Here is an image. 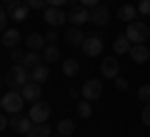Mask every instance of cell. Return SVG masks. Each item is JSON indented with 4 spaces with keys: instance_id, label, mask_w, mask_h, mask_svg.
I'll use <instances>...</instances> for the list:
<instances>
[{
    "instance_id": "1",
    "label": "cell",
    "mask_w": 150,
    "mask_h": 137,
    "mask_svg": "<svg viewBox=\"0 0 150 137\" xmlns=\"http://www.w3.org/2000/svg\"><path fill=\"white\" fill-rule=\"evenodd\" d=\"M25 82H30V70L25 65H13L8 70V75H5V85L10 90H20Z\"/></svg>"
},
{
    "instance_id": "2",
    "label": "cell",
    "mask_w": 150,
    "mask_h": 137,
    "mask_svg": "<svg viewBox=\"0 0 150 137\" xmlns=\"http://www.w3.org/2000/svg\"><path fill=\"white\" fill-rule=\"evenodd\" d=\"M125 37H128L130 42H145L150 37V27L145 25V22H140V20H133V22H128V27H125Z\"/></svg>"
},
{
    "instance_id": "3",
    "label": "cell",
    "mask_w": 150,
    "mask_h": 137,
    "mask_svg": "<svg viewBox=\"0 0 150 137\" xmlns=\"http://www.w3.org/2000/svg\"><path fill=\"white\" fill-rule=\"evenodd\" d=\"M23 107H25V97H23L20 90H10V92H5V97H3V110H5V112L18 115Z\"/></svg>"
},
{
    "instance_id": "4",
    "label": "cell",
    "mask_w": 150,
    "mask_h": 137,
    "mask_svg": "<svg viewBox=\"0 0 150 137\" xmlns=\"http://www.w3.org/2000/svg\"><path fill=\"white\" fill-rule=\"evenodd\" d=\"M28 115H30V120L35 122V125H40V122H45L50 117V105L43 102V100H35L30 105V112H28Z\"/></svg>"
},
{
    "instance_id": "5",
    "label": "cell",
    "mask_w": 150,
    "mask_h": 137,
    "mask_svg": "<svg viewBox=\"0 0 150 137\" xmlns=\"http://www.w3.org/2000/svg\"><path fill=\"white\" fill-rule=\"evenodd\" d=\"M100 75L105 80H115L120 75V63H118V58L115 55H110V58H105L100 63Z\"/></svg>"
},
{
    "instance_id": "6",
    "label": "cell",
    "mask_w": 150,
    "mask_h": 137,
    "mask_svg": "<svg viewBox=\"0 0 150 137\" xmlns=\"http://www.w3.org/2000/svg\"><path fill=\"white\" fill-rule=\"evenodd\" d=\"M68 22H73L75 27L90 22V8H85V5H73V10L68 13Z\"/></svg>"
},
{
    "instance_id": "7",
    "label": "cell",
    "mask_w": 150,
    "mask_h": 137,
    "mask_svg": "<svg viewBox=\"0 0 150 137\" xmlns=\"http://www.w3.org/2000/svg\"><path fill=\"white\" fill-rule=\"evenodd\" d=\"M5 10H8V15H10L13 22H23V20H28V13H30V8H28L23 0H15V3H10V5L5 8Z\"/></svg>"
},
{
    "instance_id": "8",
    "label": "cell",
    "mask_w": 150,
    "mask_h": 137,
    "mask_svg": "<svg viewBox=\"0 0 150 137\" xmlns=\"http://www.w3.org/2000/svg\"><path fill=\"white\" fill-rule=\"evenodd\" d=\"M83 100H98V97L103 95V80H85V85H83Z\"/></svg>"
},
{
    "instance_id": "9",
    "label": "cell",
    "mask_w": 150,
    "mask_h": 137,
    "mask_svg": "<svg viewBox=\"0 0 150 137\" xmlns=\"http://www.w3.org/2000/svg\"><path fill=\"white\" fill-rule=\"evenodd\" d=\"M80 48H83V53H85L88 58H98V55L103 53V40L98 35H88L85 40H83Z\"/></svg>"
},
{
    "instance_id": "10",
    "label": "cell",
    "mask_w": 150,
    "mask_h": 137,
    "mask_svg": "<svg viewBox=\"0 0 150 137\" xmlns=\"http://www.w3.org/2000/svg\"><path fill=\"white\" fill-rule=\"evenodd\" d=\"M65 20H68V15H65V10L63 8H45V22L48 25H53V27H60V25H65Z\"/></svg>"
},
{
    "instance_id": "11",
    "label": "cell",
    "mask_w": 150,
    "mask_h": 137,
    "mask_svg": "<svg viewBox=\"0 0 150 137\" xmlns=\"http://www.w3.org/2000/svg\"><path fill=\"white\" fill-rule=\"evenodd\" d=\"M10 127L15 132H20V135H28V132L33 130V127H35V122L30 120V115L28 117H23L20 112H18V115H13V120H10Z\"/></svg>"
},
{
    "instance_id": "12",
    "label": "cell",
    "mask_w": 150,
    "mask_h": 137,
    "mask_svg": "<svg viewBox=\"0 0 150 137\" xmlns=\"http://www.w3.org/2000/svg\"><path fill=\"white\" fill-rule=\"evenodd\" d=\"M90 22L95 27H105L108 22H110V13H108V8H103V5L90 8Z\"/></svg>"
},
{
    "instance_id": "13",
    "label": "cell",
    "mask_w": 150,
    "mask_h": 137,
    "mask_svg": "<svg viewBox=\"0 0 150 137\" xmlns=\"http://www.w3.org/2000/svg\"><path fill=\"white\" fill-rule=\"evenodd\" d=\"M20 92H23V97H25V102H35V100H40V92H43V87H40V82H25L20 87Z\"/></svg>"
},
{
    "instance_id": "14",
    "label": "cell",
    "mask_w": 150,
    "mask_h": 137,
    "mask_svg": "<svg viewBox=\"0 0 150 137\" xmlns=\"http://www.w3.org/2000/svg\"><path fill=\"white\" fill-rule=\"evenodd\" d=\"M128 55L135 60V63H148V60H150V50H148V45H145V42H135L133 48H130Z\"/></svg>"
},
{
    "instance_id": "15",
    "label": "cell",
    "mask_w": 150,
    "mask_h": 137,
    "mask_svg": "<svg viewBox=\"0 0 150 137\" xmlns=\"http://www.w3.org/2000/svg\"><path fill=\"white\" fill-rule=\"evenodd\" d=\"M45 37L40 35V32H30V35L25 37V48L28 50H33V53H40V50H45Z\"/></svg>"
},
{
    "instance_id": "16",
    "label": "cell",
    "mask_w": 150,
    "mask_h": 137,
    "mask_svg": "<svg viewBox=\"0 0 150 137\" xmlns=\"http://www.w3.org/2000/svg\"><path fill=\"white\" fill-rule=\"evenodd\" d=\"M23 37H20V30H18V27H8L5 32H3V37H0V42H3V45H5V48H18V42H20Z\"/></svg>"
},
{
    "instance_id": "17",
    "label": "cell",
    "mask_w": 150,
    "mask_h": 137,
    "mask_svg": "<svg viewBox=\"0 0 150 137\" xmlns=\"http://www.w3.org/2000/svg\"><path fill=\"white\" fill-rule=\"evenodd\" d=\"M30 80H33V82H40V85H43L45 82V80H50V70H48V63H40V65H35V67H33L30 70Z\"/></svg>"
},
{
    "instance_id": "18",
    "label": "cell",
    "mask_w": 150,
    "mask_h": 137,
    "mask_svg": "<svg viewBox=\"0 0 150 137\" xmlns=\"http://www.w3.org/2000/svg\"><path fill=\"white\" fill-rule=\"evenodd\" d=\"M130 48H133V42L125 37V32H123V35H118V37H115V42H112V50H115V55H125V53H130Z\"/></svg>"
},
{
    "instance_id": "19",
    "label": "cell",
    "mask_w": 150,
    "mask_h": 137,
    "mask_svg": "<svg viewBox=\"0 0 150 137\" xmlns=\"http://www.w3.org/2000/svg\"><path fill=\"white\" fill-rule=\"evenodd\" d=\"M65 40H68V45H73V48H80V45H83V40H85V35H83V32L73 25L68 32H65Z\"/></svg>"
},
{
    "instance_id": "20",
    "label": "cell",
    "mask_w": 150,
    "mask_h": 137,
    "mask_svg": "<svg viewBox=\"0 0 150 137\" xmlns=\"http://www.w3.org/2000/svg\"><path fill=\"white\" fill-rule=\"evenodd\" d=\"M78 72H80V63L73 60V58H65L63 60V75L65 77H75Z\"/></svg>"
},
{
    "instance_id": "21",
    "label": "cell",
    "mask_w": 150,
    "mask_h": 137,
    "mask_svg": "<svg viewBox=\"0 0 150 137\" xmlns=\"http://www.w3.org/2000/svg\"><path fill=\"white\" fill-rule=\"evenodd\" d=\"M118 18H120V20L133 22L135 18H138V8H135V5H128V3H125V5H120V8H118Z\"/></svg>"
},
{
    "instance_id": "22",
    "label": "cell",
    "mask_w": 150,
    "mask_h": 137,
    "mask_svg": "<svg viewBox=\"0 0 150 137\" xmlns=\"http://www.w3.org/2000/svg\"><path fill=\"white\" fill-rule=\"evenodd\" d=\"M73 130H75V122L65 117V120L58 122V127H55V135H60V137H70V135H73Z\"/></svg>"
},
{
    "instance_id": "23",
    "label": "cell",
    "mask_w": 150,
    "mask_h": 137,
    "mask_svg": "<svg viewBox=\"0 0 150 137\" xmlns=\"http://www.w3.org/2000/svg\"><path fill=\"white\" fill-rule=\"evenodd\" d=\"M43 60L45 63H58L60 60V50H58V45H45V50H43Z\"/></svg>"
},
{
    "instance_id": "24",
    "label": "cell",
    "mask_w": 150,
    "mask_h": 137,
    "mask_svg": "<svg viewBox=\"0 0 150 137\" xmlns=\"http://www.w3.org/2000/svg\"><path fill=\"white\" fill-rule=\"evenodd\" d=\"M40 63H43V55H40V53H33V50H28V53H25V60H23V65H25L28 70H33L35 65H40Z\"/></svg>"
},
{
    "instance_id": "25",
    "label": "cell",
    "mask_w": 150,
    "mask_h": 137,
    "mask_svg": "<svg viewBox=\"0 0 150 137\" xmlns=\"http://www.w3.org/2000/svg\"><path fill=\"white\" fill-rule=\"evenodd\" d=\"M78 115H80L83 120H88V117L93 115V107H90V100H78Z\"/></svg>"
},
{
    "instance_id": "26",
    "label": "cell",
    "mask_w": 150,
    "mask_h": 137,
    "mask_svg": "<svg viewBox=\"0 0 150 137\" xmlns=\"http://www.w3.org/2000/svg\"><path fill=\"white\" fill-rule=\"evenodd\" d=\"M33 130H35L40 137H53V130H50V125H48V122H40V125H35Z\"/></svg>"
},
{
    "instance_id": "27",
    "label": "cell",
    "mask_w": 150,
    "mask_h": 137,
    "mask_svg": "<svg viewBox=\"0 0 150 137\" xmlns=\"http://www.w3.org/2000/svg\"><path fill=\"white\" fill-rule=\"evenodd\" d=\"M10 60L15 65H23V60H25V50H18V48H13L10 50Z\"/></svg>"
},
{
    "instance_id": "28",
    "label": "cell",
    "mask_w": 150,
    "mask_h": 137,
    "mask_svg": "<svg viewBox=\"0 0 150 137\" xmlns=\"http://www.w3.org/2000/svg\"><path fill=\"white\" fill-rule=\"evenodd\" d=\"M138 97L143 100V105H148V102H150V85H140V90H138Z\"/></svg>"
},
{
    "instance_id": "29",
    "label": "cell",
    "mask_w": 150,
    "mask_h": 137,
    "mask_svg": "<svg viewBox=\"0 0 150 137\" xmlns=\"http://www.w3.org/2000/svg\"><path fill=\"white\" fill-rule=\"evenodd\" d=\"M23 3H25L30 10H45V5H48L45 0H23Z\"/></svg>"
},
{
    "instance_id": "30",
    "label": "cell",
    "mask_w": 150,
    "mask_h": 137,
    "mask_svg": "<svg viewBox=\"0 0 150 137\" xmlns=\"http://www.w3.org/2000/svg\"><path fill=\"white\" fill-rule=\"evenodd\" d=\"M8 20H10V15H8V10H5V8H0V32H5L8 30Z\"/></svg>"
},
{
    "instance_id": "31",
    "label": "cell",
    "mask_w": 150,
    "mask_h": 137,
    "mask_svg": "<svg viewBox=\"0 0 150 137\" xmlns=\"http://www.w3.org/2000/svg\"><path fill=\"white\" fill-rule=\"evenodd\" d=\"M138 13L150 15V0H140V3H138Z\"/></svg>"
},
{
    "instance_id": "32",
    "label": "cell",
    "mask_w": 150,
    "mask_h": 137,
    "mask_svg": "<svg viewBox=\"0 0 150 137\" xmlns=\"http://www.w3.org/2000/svg\"><path fill=\"white\" fill-rule=\"evenodd\" d=\"M45 40H48V42H50V45H55V42H58V40H60V35H58V30H50V32H48V35H45Z\"/></svg>"
},
{
    "instance_id": "33",
    "label": "cell",
    "mask_w": 150,
    "mask_h": 137,
    "mask_svg": "<svg viewBox=\"0 0 150 137\" xmlns=\"http://www.w3.org/2000/svg\"><path fill=\"white\" fill-rule=\"evenodd\" d=\"M140 117H143V122H145V125L150 127V102H148V105L143 107V115H140Z\"/></svg>"
},
{
    "instance_id": "34",
    "label": "cell",
    "mask_w": 150,
    "mask_h": 137,
    "mask_svg": "<svg viewBox=\"0 0 150 137\" xmlns=\"http://www.w3.org/2000/svg\"><path fill=\"white\" fill-rule=\"evenodd\" d=\"M115 87H118V90H128V80L118 75V77H115Z\"/></svg>"
},
{
    "instance_id": "35",
    "label": "cell",
    "mask_w": 150,
    "mask_h": 137,
    "mask_svg": "<svg viewBox=\"0 0 150 137\" xmlns=\"http://www.w3.org/2000/svg\"><path fill=\"white\" fill-rule=\"evenodd\" d=\"M48 5H53V8H63L65 3H70V0H45Z\"/></svg>"
},
{
    "instance_id": "36",
    "label": "cell",
    "mask_w": 150,
    "mask_h": 137,
    "mask_svg": "<svg viewBox=\"0 0 150 137\" xmlns=\"http://www.w3.org/2000/svg\"><path fill=\"white\" fill-rule=\"evenodd\" d=\"M80 5H85V8H95V5H100V0H80Z\"/></svg>"
},
{
    "instance_id": "37",
    "label": "cell",
    "mask_w": 150,
    "mask_h": 137,
    "mask_svg": "<svg viewBox=\"0 0 150 137\" xmlns=\"http://www.w3.org/2000/svg\"><path fill=\"white\" fill-rule=\"evenodd\" d=\"M5 125H10V120H5V115H3V112H0V132L5 130Z\"/></svg>"
},
{
    "instance_id": "38",
    "label": "cell",
    "mask_w": 150,
    "mask_h": 137,
    "mask_svg": "<svg viewBox=\"0 0 150 137\" xmlns=\"http://www.w3.org/2000/svg\"><path fill=\"white\" fill-rule=\"evenodd\" d=\"M68 95H70V97H73V100H75V97H83V92H80V90H78V87H73V90H70V92H68Z\"/></svg>"
},
{
    "instance_id": "39",
    "label": "cell",
    "mask_w": 150,
    "mask_h": 137,
    "mask_svg": "<svg viewBox=\"0 0 150 137\" xmlns=\"http://www.w3.org/2000/svg\"><path fill=\"white\" fill-rule=\"evenodd\" d=\"M25 137H40V135H38V132H35V130H30V132H28V135H25Z\"/></svg>"
},
{
    "instance_id": "40",
    "label": "cell",
    "mask_w": 150,
    "mask_h": 137,
    "mask_svg": "<svg viewBox=\"0 0 150 137\" xmlns=\"http://www.w3.org/2000/svg\"><path fill=\"white\" fill-rule=\"evenodd\" d=\"M0 3H3V8H8L10 3H15V0H0Z\"/></svg>"
},
{
    "instance_id": "41",
    "label": "cell",
    "mask_w": 150,
    "mask_h": 137,
    "mask_svg": "<svg viewBox=\"0 0 150 137\" xmlns=\"http://www.w3.org/2000/svg\"><path fill=\"white\" fill-rule=\"evenodd\" d=\"M3 85H5V80H3V75H0V87H3Z\"/></svg>"
},
{
    "instance_id": "42",
    "label": "cell",
    "mask_w": 150,
    "mask_h": 137,
    "mask_svg": "<svg viewBox=\"0 0 150 137\" xmlns=\"http://www.w3.org/2000/svg\"><path fill=\"white\" fill-rule=\"evenodd\" d=\"M0 110H3V97H0Z\"/></svg>"
},
{
    "instance_id": "43",
    "label": "cell",
    "mask_w": 150,
    "mask_h": 137,
    "mask_svg": "<svg viewBox=\"0 0 150 137\" xmlns=\"http://www.w3.org/2000/svg\"><path fill=\"white\" fill-rule=\"evenodd\" d=\"M53 137H60V135H53Z\"/></svg>"
},
{
    "instance_id": "44",
    "label": "cell",
    "mask_w": 150,
    "mask_h": 137,
    "mask_svg": "<svg viewBox=\"0 0 150 137\" xmlns=\"http://www.w3.org/2000/svg\"><path fill=\"white\" fill-rule=\"evenodd\" d=\"M0 45H3V42H0Z\"/></svg>"
}]
</instances>
